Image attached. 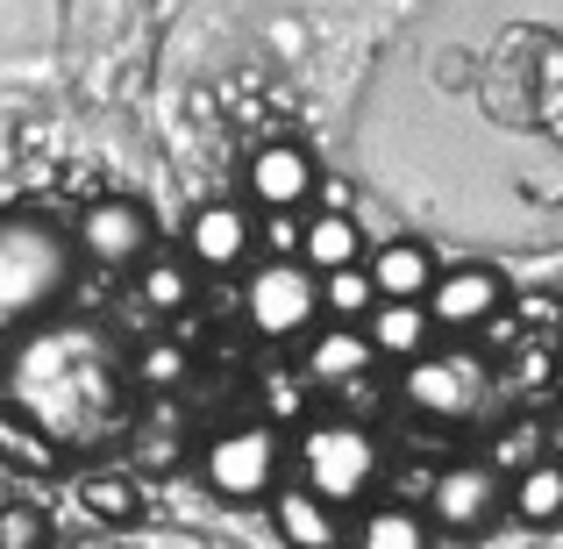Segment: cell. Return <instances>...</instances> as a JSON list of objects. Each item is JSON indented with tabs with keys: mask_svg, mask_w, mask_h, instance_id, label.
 <instances>
[{
	"mask_svg": "<svg viewBox=\"0 0 563 549\" xmlns=\"http://www.w3.org/2000/svg\"><path fill=\"white\" fill-rule=\"evenodd\" d=\"M0 464L22 471V479H51V471L65 464V442H57L51 428H36L22 407H0Z\"/></svg>",
	"mask_w": 563,
	"mask_h": 549,
	"instance_id": "19",
	"label": "cell"
},
{
	"mask_svg": "<svg viewBox=\"0 0 563 549\" xmlns=\"http://www.w3.org/2000/svg\"><path fill=\"white\" fill-rule=\"evenodd\" d=\"M79 507L93 514L100 528H129L143 514V485L129 479V471H93V479H79Z\"/></svg>",
	"mask_w": 563,
	"mask_h": 549,
	"instance_id": "21",
	"label": "cell"
},
{
	"mask_svg": "<svg viewBox=\"0 0 563 549\" xmlns=\"http://www.w3.org/2000/svg\"><path fill=\"white\" fill-rule=\"evenodd\" d=\"M314 157L300 151V143H257L243 165V200L257 207V215H292V207L314 200Z\"/></svg>",
	"mask_w": 563,
	"mask_h": 549,
	"instance_id": "11",
	"label": "cell"
},
{
	"mask_svg": "<svg viewBox=\"0 0 563 549\" xmlns=\"http://www.w3.org/2000/svg\"><path fill=\"white\" fill-rule=\"evenodd\" d=\"M542 450H550L556 464H563V414H550V421H542Z\"/></svg>",
	"mask_w": 563,
	"mask_h": 549,
	"instance_id": "28",
	"label": "cell"
},
{
	"mask_svg": "<svg viewBox=\"0 0 563 549\" xmlns=\"http://www.w3.org/2000/svg\"><path fill=\"white\" fill-rule=\"evenodd\" d=\"M378 307V286L364 264H343V272H321V315L329 321H364Z\"/></svg>",
	"mask_w": 563,
	"mask_h": 549,
	"instance_id": "23",
	"label": "cell"
},
{
	"mask_svg": "<svg viewBox=\"0 0 563 549\" xmlns=\"http://www.w3.org/2000/svg\"><path fill=\"white\" fill-rule=\"evenodd\" d=\"M272 528L286 549H343V507H329L321 493H307L300 479L272 485Z\"/></svg>",
	"mask_w": 563,
	"mask_h": 549,
	"instance_id": "13",
	"label": "cell"
},
{
	"mask_svg": "<svg viewBox=\"0 0 563 549\" xmlns=\"http://www.w3.org/2000/svg\"><path fill=\"white\" fill-rule=\"evenodd\" d=\"M243 321L264 343H300L321 321V278L300 257H264L243 272Z\"/></svg>",
	"mask_w": 563,
	"mask_h": 549,
	"instance_id": "4",
	"label": "cell"
},
{
	"mask_svg": "<svg viewBox=\"0 0 563 549\" xmlns=\"http://www.w3.org/2000/svg\"><path fill=\"white\" fill-rule=\"evenodd\" d=\"M364 336H372L378 358L413 364L421 350H435V315H428V300H378L364 315Z\"/></svg>",
	"mask_w": 563,
	"mask_h": 549,
	"instance_id": "14",
	"label": "cell"
},
{
	"mask_svg": "<svg viewBox=\"0 0 563 549\" xmlns=\"http://www.w3.org/2000/svg\"><path fill=\"white\" fill-rule=\"evenodd\" d=\"M372 364H378V350H372V336H364V321H329V329L314 321V329L300 336L307 385H357Z\"/></svg>",
	"mask_w": 563,
	"mask_h": 549,
	"instance_id": "12",
	"label": "cell"
},
{
	"mask_svg": "<svg viewBox=\"0 0 563 549\" xmlns=\"http://www.w3.org/2000/svg\"><path fill=\"white\" fill-rule=\"evenodd\" d=\"M536 457H542V428L521 421V428H507V436L493 442V457H485V464H493V471H528Z\"/></svg>",
	"mask_w": 563,
	"mask_h": 549,
	"instance_id": "26",
	"label": "cell"
},
{
	"mask_svg": "<svg viewBox=\"0 0 563 549\" xmlns=\"http://www.w3.org/2000/svg\"><path fill=\"white\" fill-rule=\"evenodd\" d=\"M343 542L350 549H435V528L407 499H372V507H357V528Z\"/></svg>",
	"mask_w": 563,
	"mask_h": 549,
	"instance_id": "18",
	"label": "cell"
},
{
	"mask_svg": "<svg viewBox=\"0 0 563 549\" xmlns=\"http://www.w3.org/2000/svg\"><path fill=\"white\" fill-rule=\"evenodd\" d=\"M399 399L428 421H471L485 399V364L471 350H421L399 371Z\"/></svg>",
	"mask_w": 563,
	"mask_h": 549,
	"instance_id": "8",
	"label": "cell"
},
{
	"mask_svg": "<svg viewBox=\"0 0 563 549\" xmlns=\"http://www.w3.org/2000/svg\"><path fill=\"white\" fill-rule=\"evenodd\" d=\"M8 407H22L71 450L122 414V371L93 329H43L8 364Z\"/></svg>",
	"mask_w": 563,
	"mask_h": 549,
	"instance_id": "1",
	"label": "cell"
},
{
	"mask_svg": "<svg viewBox=\"0 0 563 549\" xmlns=\"http://www.w3.org/2000/svg\"><path fill=\"white\" fill-rule=\"evenodd\" d=\"M0 549H51V514L36 499H8L0 507Z\"/></svg>",
	"mask_w": 563,
	"mask_h": 549,
	"instance_id": "25",
	"label": "cell"
},
{
	"mask_svg": "<svg viewBox=\"0 0 563 549\" xmlns=\"http://www.w3.org/2000/svg\"><path fill=\"white\" fill-rule=\"evenodd\" d=\"M364 272H372V286H378V300H421L428 286H435V250L428 243H413V235H393V243H378L372 257H364Z\"/></svg>",
	"mask_w": 563,
	"mask_h": 549,
	"instance_id": "16",
	"label": "cell"
},
{
	"mask_svg": "<svg viewBox=\"0 0 563 549\" xmlns=\"http://www.w3.org/2000/svg\"><path fill=\"white\" fill-rule=\"evenodd\" d=\"M428 528L450 542H478L499 528V514H507V485H499V471L485 464V457H471V464H442L435 479H428Z\"/></svg>",
	"mask_w": 563,
	"mask_h": 549,
	"instance_id": "6",
	"label": "cell"
},
{
	"mask_svg": "<svg viewBox=\"0 0 563 549\" xmlns=\"http://www.w3.org/2000/svg\"><path fill=\"white\" fill-rule=\"evenodd\" d=\"M71 243H79V264H100V272H136V264L157 250V215L136 200V193H100V200L79 207Z\"/></svg>",
	"mask_w": 563,
	"mask_h": 549,
	"instance_id": "7",
	"label": "cell"
},
{
	"mask_svg": "<svg viewBox=\"0 0 563 549\" xmlns=\"http://www.w3.org/2000/svg\"><path fill=\"white\" fill-rule=\"evenodd\" d=\"M307 371H264V421L272 428H292V421H307Z\"/></svg>",
	"mask_w": 563,
	"mask_h": 549,
	"instance_id": "24",
	"label": "cell"
},
{
	"mask_svg": "<svg viewBox=\"0 0 563 549\" xmlns=\"http://www.w3.org/2000/svg\"><path fill=\"white\" fill-rule=\"evenodd\" d=\"M428 315H435V329L450 336H471V329H493L499 315H507L514 286L499 264H450V272H435V286L421 293Z\"/></svg>",
	"mask_w": 563,
	"mask_h": 549,
	"instance_id": "9",
	"label": "cell"
},
{
	"mask_svg": "<svg viewBox=\"0 0 563 549\" xmlns=\"http://www.w3.org/2000/svg\"><path fill=\"white\" fill-rule=\"evenodd\" d=\"M292 257L307 264V272H343V264H364V229L357 215H343V207H314V215L300 221V250Z\"/></svg>",
	"mask_w": 563,
	"mask_h": 549,
	"instance_id": "15",
	"label": "cell"
},
{
	"mask_svg": "<svg viewBox=\"0 0 563 549\" xmlns=\"http://www.w3.org/2000/svg\"><path fill=\"white\" fill-rule=\"evenodd\" d=\"M378 436L364 421H300V485L307 493H321L329 507H364L378 485Z\"/></svg>",
	"mask_w": 563,
	"mask_h": 549,
	"instance_id": "3",
	"label": "cell"
},
{
	"mask_svg": "<svg viewBox=\"0 0 563 549\" xmlns=\"http://www.w3.org/2000/svg\"><path fill=\"white\" fill-rule=\"evenodd\" d=\"M136 293H143V307H151V315H186V307H192V264L151 250V257L136 264Z\"/></svg>",
	"mask_w": 563,
	"mask_h": 549,
	"instance_id": "20",
	"label": "cell"
},
{
	"mask_svg": "<svg viewBox=\"0 0 563 549\" xmlns=\"http://www.w3.org/2000/svg\"><path fill=\"white\" fill-rule=\"evenodd\" d=\"M507 514H514L521 528H536V536H556V528H563V464H556L550 450H542L528 471H514Z\"/></svg>",
	"mask_w": 563,
	"mask_h": 549,
	"instance_id": "17",
	"label": "cell"
},
{
	"mask_svg": "<svg viewBox=\"0 0 563 549\" xmlns=\"http://www.w3.org/2000/svg\"><path fill=\"white\" fill-rule=\"evenodd\" d=\"M278 457H286L278 450V428L243 421V428H229V436H214L200 450V479L221 507H264L272 485H278Z\"/></svg>",
	"mask_w": 563,
	"mask_h": 549,
	"instance_id": "5",
	"label": "cell"
},
{
	"mask_svg": "<svg viewBox=\"0 0 563 549\" xmlns=\"http://www.w3.org/2000/svg\"><path fill=\"white\" fill-rule=\"evenodd\" d=\"M300 250V221L292 215H272V257H292Z\"/></svg>",
	"mask_w": 563,
	"mask_h": 549,
	"instance_id": "27",
	"label": "cell"
},
{
	"mask_svg": "<svg viewBox=\"0 0 563 549\" xmlns=\"http://www.w3.org/2000/svg\"><path fill=\"white\" fill-rule=\"evenodd\" d=\"M192 378V358L186 343H172V336H151V343L129 358V385H143V393H179Z\"/></svg>",
	"mask_w": 563,
	"mask_h": 549,
	"instance_id": "22",
	"label": "cell"
},
{
	"mask_svg": "<svg viewBox=\"0 0 563 549\" xmlns=\"http://www.w3.org/2000/svg\"><path fill=\"white\" fill-rule=\"evenodd\" d=\"M79 278V243L43 207H0V336L36 329Z\"/></svg>",
	"mask_w": 563,
	"mask_h": 549,
	"instance_id": "2",
	"label": "cell"
},
{
	"mask_svg": "<svg viewBox=\"0 0 563 549\" xmlns=\"http://www.w3.org/2000/svg\"><path fill=\"white\" fill-rule=\"evenodd\" d=\"M257 257V207L250 200H200L186 215V264L192 272H243Z\"/></svg>",
	"mask_w": 563,
	"mask_h": 549,
	"instance_id": "10",
	"label": "cell"
}]
</instances>
